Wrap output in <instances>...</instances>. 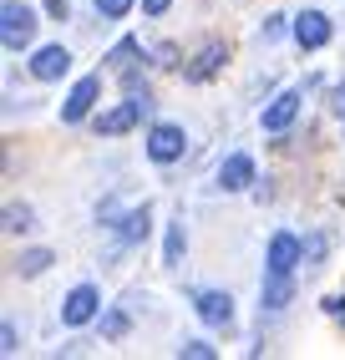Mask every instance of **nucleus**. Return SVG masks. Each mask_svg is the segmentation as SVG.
I'll return each mask as SVG.
<instances>
[{"label":"nucleus","instance_id":"nucleus-1","mask_svg":"<svg viewBox=\"0 0 345 360\" xmlns=\"http://www.w3.org/2000/svg\"><path fill=\"white\" fill-rule=\"evenodd\" d=\"M36 36V11L20 6V0H6L0 6V41H6V51H26Z\"/></svg>","mask_w":345,"mask_h":360},{"label":"nucleus","instance_id":"nucleus-2","mask_svg":"<svg viewBox=\"0 0 345 360\" xmlns=\"http://www.w3.org/2000/svg\"><path fill=\"white\" fill-rule=\"evenodd\" d=\"M147 107H153V102H147V91H127V102H122V107H112L107 117H96V132H102V137L127 132V127L142 122V112H147Z\"/></svg>","mask_w":345,"mask_h":360},{"label":"nucleus","instance_id":"nucleus-3","mask_svg":"<svg viewBox=\"0 0 345 360\" xmlns=\"http://www.w3.org/2000/svg\"><path fill=\"white\" fill-rule=\"evenodd\" d=\"M96 309H102V295H96V284H77V290L66 295V304H61V320H66L71 330H82V325L96 320Z\"/></svg>","mask_w":345,"mask_h":360},{"label":"nucleus","instance_id":"nucleus-4","mask_svg":"<svg viewBox=\"0 0 345 360\" xmlns=\"http://www.w3.org/2000/svg\"><path fill=\"white\" fill-rule=\"evenodd\" d=\"M96 97H102V77H82L77 86H71V97L61 102V122H87Z\"/></svg>","mask_w":345,"mask_h":360},{"label":"nucleus","instance_id":"nucleus-5","mask_svg":"<svg viewBox=\"0 0 345 360\" xmlns=\"http://www.w3.org/2000/svg\"><path fill=\"white\" fill-rule=\"evenodd\" d=\"M183 148H188V137H183V127H172V122H158L153 132H147V158H153V162H178Z\"/></svg>","mask_w":345,"mask_h":360},{"label":"nucleus","instance_id":"nucleus-6","mask_svg":"<svg viewBox=\"0 0 345 360\" xmlns=\"http://www.w3.org/2000/svg\"><path fill=\"white\" fill-rule=\"evenodd\" d=\"M300 259H305L300 238H294V233H275V238H269V254H264V274H294Z\"/></svg>","mask_w":345,"mask_h":360},{"label":"nucleus","instance_id":"nucleus-7","mask_svg":"<svg viewBox=\"0 0 345 360\" xmlns=\"http://www.w3.org/2000/svg\"><path fill=\"white\" fill-rule=\"evenodd\" d=\"M193 309H199V320L213 325V330H229L234 325V300L224 290H203V295H193Z\"/></svg>","mask_w":345,"mask_h":360},{"label":"nucleus","instance_id":"nucleus-8","mask_svg":"<svg viewBox=\"0 0 345 360\" xmlns=\"http://www.w3.org/2000/svg\"><path fill=\"white\" fill-rule=\"evenodd\" d=\"M71 71V51L66 46H41V51L31 56V77L36 82H61Z\"/></svg>","mask_w":345,"mask_h":360},{"label":"nucleus","instance_id":"nucleus-9","mask_svg":"<svg viewBox=\"0 0 345 360\" xmlns=\"http://www.w3.org/2000/svg\"><path fill=\"white\" fill-rule=\"evenodd\" d=\"M294 41H300L305 51H320V46L330 41V15H325V11H305V15H294Z\"/></svg>","mask_w":345,"mask_h":360},{"label":"nucleus","instance_id":"nucleus-10","mask_svg":"<svg viewBox=\"0 0 345 360\" xmlns=\"http://www.w3.org/2000/svg\"><path fill=\"white\" fill-rule=\"evenodd\" d=\"M249 183H254V158L249 153L224 158V167H218V188H224V193H244Z\"/></svg>","mask_w":345,"mask_h":360},{"label":"nucleus","instance_id":"nucleus-11","mask_svg":"<svg viewBox=\"0 0 345 360\" xmlns=\"http://www.w3.org/2000/svg\"><path fill=\"white\" fill-rule=\"evenodd\" d=\"M294 117H300V91H280V97L264 107L259 122H264V132H284V127L294 122Z\"/></svg>","mask_w":345,"mask_h":360},{"label":"nucleus","instance_id":"nucleus-12","mask_svg":"<svg viewBox=\"0 0 345 360\" xmlns=\"http://www.w3.org/2000/svg\"><path fill=\"white\" fill-rule=\"evenodd\" d=\"M224 56H229V51H224V41H208V46H203V51H199V56H193V66H188V82H208V77H213V71H218V66H224Z\"/></svg>","mask_w":345,"mask_h":360},{"label":"nucleus","instance_id":"nucleus-13","mask_svg":"<svg viewBox=\"0 0 345 360\" xmlns=\"http://www.w3.org/2000/svg\"><path fill=\"white\" fill-rule=\"evenodd\" d=\"M147 229H153V213H147V203H142V208H132V213H122V224H117L122 244H142Z\"/></svg>","mask_w":345,"mask_h":360},{"label":"nucleus","instance_id":"nucleus-14","mask_svg":"<svg viewBox=\"0 0 345 360\" xmlns=\"http://www.w3.org/2000/svg\"><path fill=\"white\" fill-rule=\"evenodd\" d=\"M289 300H294L289 274H264V309H284Z\"/></svg>","mask_w":345,"mask_h":360},{"label":"nucleus","instance_id":"nucleus-15","mask_svg":"<svg viewBox=\"0 0 345 360\" xmlns=\"http://www.w3.org/2000/svg\"><path fill=\"white\" fill-rule=\"evenodd\" d=\"M51 264H56L51 249H31V254H20V259H15V274H20V279H36V274L51 269Z\"/></svg>","mask_w":345,"mask_h":360},{"label":"nucleus","instance_id":"nucleus-16","mask_svg":"<svg viewBox=\"0 0 345 360\" xmlns=\"http://www.w3.org/2000/svg\"><path fill=\"white\" fill-rule=\"evenodd\" d=\"M26 229H36V224H31V208H26V203H11V208H6V233H26Z\"/></svg>","mask_w":345,"mask_h":360},{"label":"nucleus","instance_id":"nucleus-17","mask_svg":"<svg viewBox=\"0 0 345 360\" xmlns=\"http://www.w3.org/2000/svg\"><path fill=\"white\" fill-rule=\"evenodd\" d=\"M183 259V224H168V244H163V264Z\"/></svg>","mask_w":345,"mask_h":360},{"label":"nucleus","instance_id":"nucleus-18","mask_svg":"<svg viewBox=\"0 0 345 360\" xmlns=\"http://www.w3.org/2000/svg\"><path fill=\"white\" fill-rule=\"evenodd\" d=\"M127 11H132V0H96V15L102 20H122Z\"/></svg>","mask_w":345,"mask_h":360},{"label":"nucleus","instance_id":"nucleus-19","mask_svg":"<svg viewBox=\"0 0 345 360\" xmlns=\"http://www.w3.org/2000/svg\"><path fill=\"white\" fill-rule=\"evenodd\" d=\"M183 355H188V360H213L218 350H213V345H203V340H188V345H183Z\"/></svg>","mask_w":345,"mask_h":360},{"label":"nucleus","instance_id":"nucleus-20","mask_svg":"<svg viewBox=\"0 0 345 360\" xmlns=\"http://www.w3.org/2000/svg\"><path fill=\"white\" fill-rule=\"evenodd\" d=\"M0 355H15V325H0Z\"/></svg>","mask_w":345,"mask_h":360},{"label":"nucleus","instance_id":"nucleus-21","mask_svg":"<svg viewBox=\"0 0 345 360\" xmlns=\"http://www.w3.org/2000/svg\"><path fill=\"white\" fill-rule=\"evenodd\" d=\"M102 330L112 335V340H117V335H127V315H107V320H102Z\"/></svg>","mask_w":345,"mask_h":360},{"label":"nucleus","instance_id":"nucleus-22","mask_svg":"<svg viewBox=\"0 0 345 360\" xmlns=\"http://www.w3.org/2000/svg\"><path fill=\"white\" fill-rule=\"evenodd\" d=\"M325 315H335V320H345V295H330V300H325Z\"/></svg>","mask_w":345,"mask_h":360},{"label":"nucleus","instance_id":"nucleus-23","mask_svg":"<svg viewBox=\"0 0 345 360\" xmlns=\"http://www.w3.org/2000/svg\"><path fill=\"white\" fill-rule=\"evenodd\" d=\"M280 31H284V15H269V20H264V36H269V41H275Z\"/></svg>","mask_w":345,"mask_h":360},{"label":"nucleus","instance_id":"nucleus-24","mask_svg":"<svg viewBox=\"0 0 345 360\" xmlns=\"http://www.w3.org/2000/svg\"><path fill=\"white\" fill-rule=\"evenodd\" d=\"M46 11H51L56 20H66V15H71V6H66V0H46Z\"/></svg>","mask_w":345,"mask_h":360},{"label":"nucleus","instance_id":"nucleus-25","mask_svg":"<svg viewBox=\"0 0 345 360\" xmlns=\"http://www.w3.org/2000/svg\"><path fill=\"white\" fill-rule=\"evenodd\" d=\"M330 107H335V112H340V117H345V82H340V86H335V91H330Z\"/></svg>","mask_w":345,"mask_h":360},{"label":"nucleus","instance_id":"nucleus-26","mask_svg":"<svg viewBox=\"0 0 345 360\" xmlns=\"http://www.w3.org/2000/svg\"><path fill=\"white\" fill-rule=\"evenodd\" d=\"M168 6H172V0H142V11H147V15H163Z\"/></svg>","mask_w":345,"mask_h":360}]
</instances>
